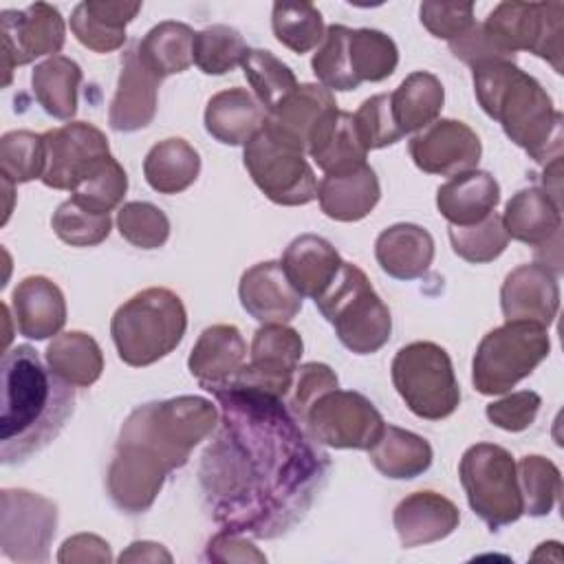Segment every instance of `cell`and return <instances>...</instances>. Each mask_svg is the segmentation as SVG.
<instances>
[{
	"mask_svg": "<svg viewBox=\"0 0 564 564\" xmlns=\"http://www.w3.org/2000/svg\"><path fill=\"white\" fill-rule=\"evenodd\" d=\"M220 421L200 458L209 516L225 531L278 538L295 527L326 482L328 454L284 399L247 388L214 392Z\"/></svg>",
	"mask_w": 564,
	"mask_h": 564,
	"instance_id": "cell-1",
	"label": "cell"
},
{
	"mask_svg": "<svg viewBox=\"0 0 564 564\" xmlns=\"http://www.w3.org/2000/svg\"><path fill=\"white\" fill-rule=\"evenodd\" d=\"M218 421L216 405L192 394L134 408L121 425L106 476L112 505L130 516L148 511L165 476L187 463Z\"/></svg>",
	"mask_w": 564,
	"mask_h": 564,
	"instance_id": "cell-2",
	"label": "cell"
},
{
	"mask_svg": "<svg viewBox=\"0 0 564 564\" xmlns=\"http://www.w3.org/2000/svg\"><path fill=\"white\" fill-rule=\"evenodd\" d=\"M0 386V458L4 465L24 463L62 432L75 392L29 344L2 355Z\"/></svg>",
	"mask_w": 564,
	"mask_h": 564,
	"instance_id": "cell-3",
	"label": "cell"
},
{
	"mask_svg": "<svg viewBox=\"0 0 564 564\" xmlns=\"http://www.w3.org/2000/svg\"><path fill=\"white\" fill-rule=\"evenodd\" d=\"M471 77L480 108L516 145L542 165L562 159L564 119L535 77L505 59L474 66Z\"/></svg>",
	"mask_w": 564,
	"mask_h": 564,
	"instance_id": "cell-4",
	"label": "cell"
},
{
	"mask_svg": "<svg viewBox=\"0 0 564 564\" xmlns=\"http://www.w3.org/2000/svg\"><path fill=\"white\" fill-rule=\"evenodd\" d=\"M185 328L187 313L183 300L165 286L139 291L110 319L117 355L134 368L150 366L170 355L181 344Z\"/></svg>",
	"mask_w": 564,
	"mask_h": 564,
	"instance_id": "cell-5",
	"label": "cell"
},
{
	"mask_svg": "<svg viewBox=\"0 0 564 564\" xmlns=\"http://www.w3.org/2000/svg\"><path fill=\"white\" fill-rule=\"evenodd\" d=\"M313 302L350 352L372 355L388 344L390 311L357 264L341 262L330 284Z\"/></svg>",
	"mask_w": 564,
	"mask_h": 564,
	"instance_id": "cell-6",
	"label": "cell"
},
{
	"mask_svg": "<svg viewBox=\"0 0 564 564\" xmlns=\"http://www.w3.org/2000/svg\"><path fill=\"white\" fill-rule=\"evenodd\" d=\"M551 350L549 330L535 322H505L489 330L474 355L471 381L480 394H505L529 377Z\"/></svg>",
	"mask_w": 564,
	"mask_h": 564,
	"instance_id": "cell-7",
	"label": "cell"
},
{
	"mask_svg": "<svg viewBox=\"0 0 564 564\" xmlns=\"http://www.w3.org/2000/svg\"><path fill=\"white\" fill-rule=\"evenodd\" d=\"M392 383L412 414L441 421L460 403V388L447 350L434 341H412L392 359Z\"/></svg>",
	"mask_w": 564,
	"mask_h": 564,
	"instance_id": "cell-8",
	"label": "cell"
},
{
	"mask_svg": "<svg viewBox=\"0 0 564 564\" xmlns=\"http://www.w3.org/2000/svg\"><path fill=\"white\" fill-rule=\"evenodd\" d=\"M460 485L471 511L491 529L516 522L522 516V496L513 456L494 443H476L458 463Z\"/></svg>",
	"mask_w": 564,
	"mask_h": 564,
	"instance_id": "cell-9",
	"label": "cell"
},
{
	"mask_svg": "<svg viewBox=\"0 0 564 564\" xmlns=\"http://www.w3.org/2000/svg\"><path fill=\"white\" fill-rule=\"evenodd\" d=\"M485 33L505 53L529 51L564 73V4L562 2H500L482 22Z\"/></svg>",
	"mask_w": 564,
	"mask_h": 564,
	"instance_id": "cell-10",
	"label": "cell"
},
{
	"mask_svg": "<svg viewBox=\"0 0 564 564\" xmlns=\"http://www.w3.org/2000/svg\"><path fill=\"white\" fill-rule=\"evenodd\" d=\"M245 167L258 189L275 205H306L317 198V178L304 152L264 128L245 145Z\"/></svg>",
	"mask_w": 564,
	"mask_h": 564,
	"instance_id": "cell-11",
	"label": "cell"
},
{
	"mask_svg": "<svg viewBox=\"0 0 564 564\" xmlns=\"http://www.w3.org/2000/svg\"><path fill=\"white\" fill-rule=\"evenodd\" d=\"M302 423L313 441L335 449H370L386 427L370 399L339 388L322 394L304 412Z\"/></svg>",
	"mask_w": 564,
	"mask_h": 564,
	"instance_id": "cell-12",
	"label": "cell"
},
{
	"mask_svg": "<svg viewBox=\"0 0 564 564\" xmlns=\"http://www.w3.org/2000/svg\"><path fill=\"white\" fill-rule=\"evenodd\" d=\"M57 507L29 489L0 491V546L11 562L42 564L55 538Z\"/></svg>",
	"mask_w": 564,
	"mask_h": 564,
	"instance_id": "cell-13",
	"label": "cell"
},
{
	"mask_svg": "<svg viewBox=\"0 0 564 564\" xmlns=\"http://www.w3.org/2000/svg\"><path fill=\"white\" fill-rule=\"evenodd\" d=\"M4 86L11 84L15 66H24L42 55H55L64 46L66 26L62 13L46 2L29 4L22 11L0 13Z\"/></svg>",
	"mask_w": 564,
	"mask_h": 564,
	"instance_id": "cell-14",
	"label": "cell"
},
{
	"mask_svg": "<svg viewBox=\"0 0 564 564\" xmlns=\"http://www.w3.org/2000/svg\"><path fill=\"white\" fill-rule=\"evenodd\" d=\"M304 344L286 324H262L251 341V357L231 388H247L284 399L293 386Z\"/></svg>",
	"mask_w": 564,
	"mask_h": 564,
	"instance_id": "cell-15",
	"label": "cell"
},
{
	"mask_svg": "<svg viewBox=\"0 0 564 564\" xmlns=\"http://www.w3.org/2000/svg\"><path fill=\"white\" fill-rule=\"evenodd\" d=\"M46 165L42 183L53 189L73 192L77 183L110 154L106 134L86 121H70L62 128L44 132Z\"/></svg>",
	"mask_w": 564,
	"mask_h": 564,
	"instance_id": "cell-16",
	"label": "cell"
},
{
	"mask_svg": "<svg viewBox=\"0 0 564 564\" xmlns=\"http://www.w3.org/2000/svg\"><path fill=\"white\" fill-rule=\"evenodd\" d=\"M408 150L419 170L441 176L476 170L482 154L478 134L456 119H436L410 139Z\"/></svg>",
	"mask_w": 564,
	"mask_h": 564,
	"instance_id": "cell-17",
	"label": "cell"
},
{
	"mask_svg": "<svg viewBox=\"0 0 564 564\" xmlns=\"http://www.w3.org/2000/svg\"><path fill=\"white\" fill-rule=\"evenodd\" d=\"M247 366V344L231 324H214L205 328L187 359V368L198 386L207 392L231 388Z\"/></svg>",
	"mask_w": 564,
	"mask_h": 564,
	"instance_id": "cell-18",
	"label": "cell"
},
{
	"mask_svg": "<svg viewBox=\"0 0 564 564\" xmlns=\"http://www.w3.org/2000/svg\"><path fill=\"white\" fill-rule=\"evenodd\" d=\"M500 308L507 322H535L549 328L560 308L557 275L540 262L516 267L502 282Z\"/></svg>",
	"mask_w": 564,
	"mask_h": 564,
	"instance_id": "cell-19",
	"label": "cell"
},
{
	"mask_svg": "<svg viewBox=\"0 0 564 564\" xmlns=\"http://www.w3.org/2000/svg\"><path fill=\"white\" fill-rule=\"evenodd\" d=\"M156 77L139 57L137 42L121 55V73L108 110V123L117 132H137L152 123L156 115Z\"/></svg>",
	"mask_w": 564,
	"mask_h": 564,
	"instance_id": "cell-20",
	"label": "cell"
},
{
	"mask_svg": "<svg viewBox=\"0 0 564 564\" xmlns=\"http://www.w3.org/2000/svg\"><path fill=\"white\" fill-rule=\"evenodd\" d=\"M238 297L242 308L262 324H286L302 308V295L275 260L247 269L238 284Z\"/></svg>",
	"mask_w": 564,
	"mask_h": 564,
	"instance_id": "cell-21",
	"label": "cell"
},
{
	"mask_svg": "<svg viewBox=\"0 0 564 564\" xmlns=\"http://www.w3.org/2000/svg\"><path fill=\"white\" fill-rule=\"evenodd\" d=\"M306 152L326 176H339L366 165L368 150L357 134L350 112L337 106L326 110L313 126Z\"/></svg>",
	"mask_w": 564,
	"mask_h": 564,
	"instance_id": "cell-22",
	"label": "cell"
},
{
	"mask_svg": "<svg viewBox=\"0 0 564 564\" xmlns=\"http://www.w3.org/2000/svg\"><path fill=\"white\" fill-rule=\"evenodd\" d=\"M392 522L401 546L414 549L447 538L458 527L460 511L436 491H414L394 507Z\"/></svg>",
	"mask_w": 564,
	"mask_h": 564,
	"instance_id": "cell-23",
	"label": "cell"
},
{
	"mask_svg": "<svg viewBox=\"0 0 564 564\" xmlns=\"http://www.w3.org/2000/svg\"><path fill=\"white\" fill-rule=\"evenodd\" d=\"M11 308L20 335L48 339L66 324V300L59 286L44 275H29L13 289Z\"/></svg>",
	"mask_w": 564,
	"mask_h": 564,
	"instance_id": "cell-24",
	"label": "cell"
},
{
	"mask_svg": "<svg viewBox=\"0 0 564 564\" xmlns=\"http://www.w3.org/2000/svg\"><path fill=\"white\" fill-rule=\"evenodd\" d=\"M500 203V185L485 170L452 176L436 189V207L454 227H469L487 218Z\"/></svg>",
	"mask_w": 564,
	"mask_h": 564,
	"instance_id": "cell-25",
	"label": "cell"
},
{
	"mask_svg": "<svg viewBox=\"0 0 564 564\" xmlns=\"http://www.w3.org/2000/svg\"><path fill=\"white\" fill-rule=\"evenodd\" d=\"M341 256L322 236L302 234L282 253V271L302 297H317L341 267Z\"/></svg>",
	"mask_w": 564,
	"mask_h": 564,
	"instance_id": "cell-26",
	"label": "cell"
},
{
	"mask_svg": "<svg viewBox=\"0 0 564 564\" xmlns=\"http://www.w3.org/2000/svg\"><path fill=\"white\" fill-rule=\"evenodd\" d=\"M267 121V110L247 88L216 93L205 108V130L225 145H247Z\"/></svg>",
	"mask_w": 564,
	"mask_h": 564,
	"instance_id": "cell-27",
	"label": "cell"
},
{
	"mask_svg": "<svg viewBox=\"0 0 564 564\" xmlns=\"http://www.w3.org/2000/svg\"><path fill=\"white\" fill-rule=\"evenodd\" d=\"M335 97L319 84H297V88L267 112L264 130L275 139L306 152V141L317 119L335 108Z\"/></svg>",
	"mask_w": 564,
	"mask_h": 564,
	"instance_id": "cell-28",
	"label": "cell"
},
{
	"mask_svg": "<svg viewBox=\"0 0 564 564\" xmlns=\"http://www.w3.org/2000/svg\"><path fill=\"white\" fill-rule=\"evenodd\" d=\"M375 258L390 278H421L434 260V238L414 223H397L386 227L375 242Z\"/></svg>",
	"mask_w": 564,
	"mask_h": 564,
	"instance_id": "cell-29",
	"label": "cell"
},
{
	"mask_svg": "<svg viewBox=\"0 0 564 564\" xmlns=\"http://www.w3.org/2000/svg\"><path fill=\"white\" fill-rule=\"evenodd\" d=\"M379 178L368 163L348 174L324 176L317 185L322 212L339 223H357L366 218L379 203Z\"/></svg>",
	"mask_w": 564,
	"mask_h": 564,
	"instance_id": "cell-30",
	"label": "cell"
},
{
	"mask_svg": "<svg viewBox=\"0 0 564 564\" xmlns=\"http://www.w3.org/2000/svg\"><path fill=\"white\" fill-rule=\"evenodd\" d=\"M502 225L509 238L540 247L560 234L562 207L542 187H527L505 205Z\"/></svg>",
	"mask_w": 564,
	"mask_h": 564,
	"instance_id": "cell-31",
	"label": "cell"
},
{
	"mask_svg": "<svg viewBox=\"0 0 564 564\" xmlns=\"http://www.w3.org/2000/svg\"><path fill=\"white\" fill-rule=\"evenodd\" d=\"M445 90L436 75L427 70L410 73L394 93H390V108L401 134H412L434 123L443 110Z\"/></svg>",
	"mask_w": 564,
	"mask_h": 564,
	"instance_id": "cell-32",
	"label": "cell"
},
{
	"mask_svg": "<svg viewBox=\"0 0 564 564\" xmlns=\"http://www.w3.org/2000/svg\"><path fill=\"white\" fill-rule=\"evenodd\" d=\"M368 454L375 469L392 480L421 476L434 458L432 445L423 436L397 425H386Z\"/></svg>",
	"mask_w": 564,
	"mask_h": 564,
	"instance_id": "cell-33",
	"label": "cell"
},
{
	"mask_svg": "<svg viewBox=\"0 0 564 564\" xmlns=\"http://www.w3.org/2000/svg\"><path fill=\"white\" fill-rule=\"evenodd\" d=\"M200 174L198 152L181 137H170L150 148L143 159V176L159 194H178Z\"/></svg>",
	"mask_w": 564,
	"mask_h": 564,
	"instance_id": "cell-34",
	"label": "cell"
},
{
	"mask_svg": "<svg viewBox=\"0 0 564 564\" xmlns=\"http://www.w3.org/2000/svg\"><path fill=\"white\" fill-rule=\"evenodd\" d=\"M79 84V64L64 55H53L40 62L31 73V86L37 104L46 115L64 121H70L77 112Z\"/></svg>",
	"mask_w": 564,
	"mask_h": 564,
	"instance_id": "cell-35",
	"label": "cell"
},
{
	"mask_svg": "<svg viewBox=\"0 0 564 564\" xmlns=\"http://www.w3.org/2000/svg\"><path fill=\"white\" fill-rule=\"evenodd\" d=\"M48 368L70 386L88 388L104 370V355L99 344L82 330H68L46 346L44 355Z\"/></svg>",
	"mask_w": 564,
	"mask_h": 564,
	"instance_id": "cell-36",
	"label": "cell"
},
{
	"mask_svg": "<svg viewBox=\"0 0 564 564\" xmlns=\"http://www.w3.org/2000/svg\"><path fill=\"white\" fill-rule=\"evenodd\" d=\"M194 35L196 33L187 24L165 20L152 26L145 37L137 42V51L141 62L163 79L189 68L194 62Z\"/></svg>",
	"mask_w": 564,
	"mask_h": 564,
	"instance_id": "cell-37",
	"label": "cell"
},
{
	"mask_svg": "<svg viewBox=\"0 0 564 564\" xmlns=\"http://www.w3.org/2000/svg\"><path fill=\"white\" fill-rule=\"evenodd\" d=\"M271 29L282 46L300 55L317 48L326 33L324 18L311 2H275Z\"/></svg>",
	"mask_w": 564,
	"mask_h": 564,
	"instance_id": "cell-38",
	"label": "cell"
},
{
	"mask_svg": "<svg viewBox=\"0 0 564 564\" xmlns=\"http://www.w3.org/2000/svg\"><path fill=\"white\" fill-rule=\"evenodd\" d=\"M348 55L355 79L383 82L399 64V48L390 35L377 29H350Z\"/></svg>",
	"mask_w": 564,
	"mask_h": 564,
	"instance_id": "cell-39",
	"label": "cell"
},
{
	"mask_svg": "<svg viewBox=\"0 0 564 564\" xmlns=\"http://www.w3.org/2000/svg\"><path fill=\"white\" fill-rule=\"evenodd\" d=\"M240 66L247 82L253 88L256 99L262 104L267 112H271L297 88L293 70L284 62H280L271 51L249 48Z\"/></svg>",
	"mask_w": 564,
	"mask_h": 564,
	"instance_id": "cell-40",
	"label": "cell"
},
{
	"mask_svg": "<svg viewBox=\"0 0 564 564\" xmlns=\"http://www.w3.org/2000/svg\"><path fill=\"white\" fill-rule=\"evenodd\" d=\"M128 174L121 163L108 154L104 156L70 192V200L95 214H110L126 196Z\"/></svg>",
	"mask_w": 564,
	"mask_h": 564,
	"instance_id": "cell-41",
	"label": "cell"
},
{
	"mask_svg": "<svg viewBox=\"0 0 564 564\" xmlns=\"http://www.w3.org/2000/svg\"><path fill=\"white\" fill-rule=\"evenodd\" d=\"M516 469L522 496V513L533 518L549 516L562 491L560 469L549 458L538 454L520 458Z\"/></svg>",
	"mask_w": 564,
	"mask_h": 564,
	"instance_id": "cell-42",
	"label": "cell"
},
{
	"mask_svg": "<svg viewBox=\"0 0 564 564\" xmlns=\"http://www.w3.org/2000/svg\"><path fill=\"white\" fill-rule=\"evenodd\" d=\"M249 46L242 35L227 24L205 26L194 35V64L205 75H225L242 64Z\"/></svg>",
	"mask_w": 564,
	"mask_h": 564,
	"instance_id": "cell-43",
	"label": "cell"
},
{
	"mask_svg": "<svg viewBox=\"0 0 564 564\" xmlns=\"http://www.w3.org/2000/svg\"><path fill=\"white\" fill-rule=\"evenodd\" d=\"M46 165L44 134L31 130H11L0 139V174L2 178L18 183H29L42 178Z\"/></svg>",
	"mask_w": 564,
	"mask_h": 564,
	"instance_id": "cell-44",
	"label": "cell"
},
{
	"mask_svg": "<svg viewBox=\"0 0 564 564\" xmlns=\"http://www.w3.org/2000/svg\"><path fill=\"white\" fill-rule=\"evenodd\" d=\"M348 35V26L330 24L311 59L313 73L319 79V86L326 90H355L359 86L350 68Z\"/></svg>",
	"mask_w": 564,
	"mask_h": 564,
	"instance_id": "cell-45",
	"label": "cell"
},
{
	"mask_svg": "<svg viewBox=\"0 0 564 564\" xmlns=\"http://www.w3.org/2000/svg\"><path fill=\"white\" fill-rule=\"evenodd\" d=\"M447 234L454 253L471 264H485L496 260L509 245V234L502 225V216L496 212L469 227L449 225Z\"/></svg>",
	"mask_w": 564,
	"mask_h": 564,
	"instance_id": "cell-46",
	"label": "cell"
},
{
	"mask_svg": "<svg viewBox=\"0 0 564 564\" xmlns=\"http://www.w3.org/2000/svg\"><path fill=\"white\" fill-rule=\"evenodd\" d=\"M117 229L123 240L139 249H159L170 238V220L165 212L145 200L126 203L117 212Z\"/></svg>",
	"mask_w": 564,
	"mask_h": 564,
	"instance_id": "cell-47",
	"label": "cell"
},
{
	"mask_svg": "<svg viewBox=\"0 0 564 564\" xmlns=\"http://www.w3.org/2000/svg\"><path fill=\"white\" fill-rule=\"evenodd\" d=\"M55 236L70 247H95L110 234V216L79 207L75 200H64L51 218Z\"/></svg>",
	"mask_w": 564,
	"mask_h": 564,
	"instance_id": "cell-48",
	"label": "cell"
},
{
	"mask_svg": "<svg viewBox=\"0 0 564 564\" xmlns=\"http://www.w3.org/2000/svg\"><path fill=\"white\" fill-rule=\"evenodd\" d=\"M352 119L366 150H379V148L392 145L403 137L392 117L390 95H372L359 106Z\"/></svg>",
	"mask_w": 564,
	"mask_h": 564,
	"instance_id": "cell-49",
	"label": "cell"
},
{
	"mask_svg": "<svg viewBox=\"0 0 564 564\" xmlns=\"http://www.w3.org/2000/svg\"><path fill=\"white\" fill-rule=\"evenodd\" d=\"M421 24L441 40L452 42L474 24L471 2H423L419 7Z\"/></svg>",
	"mask_w": 564,
	"mask_h": 564,
	"instance_id": "cell-50",
	"label": "cell"
},
{
	"mask_svg": "<svg viewBox=\"0 0 564 564\" xmlns=\"http://www.w3.org/2000/svg\"><path fill=\"white\" fill-rule=\"evenodd\" d=\"M540 405H542V399H540L538 392L520 390V392L507 394L500 401L489 403L485 414L500 430L522 432L535 421Z\"/></svg>",
	"mask_w": 564,
	"mask_h": 564,
	"instance_id": "cell-51",
	"label": "cell"
},
{
	"mask_svg": "<svg viewBox=\"0 0 564 564\" xmlns=\"http://www.w3.org/2000/svg\"><path fill=\"white\" fill-rule=\"evenodd\" d=\"M70 31L73 35L79 40V44H84L86 48L95 51V53H110L123 46L126 42V31L112 29L108 24H104L101 20H97L84 2H79L73 13H70Z\"/></svg>",
	"mask_w": 564,
	"mask_h": 564,
	"instance_id": "cell-52",
	"label": "cell"
},
{
	"mask_svg": "<svg viewBox=\"0 0 564 564\" xmlns=\"http://www.w3.org/2000/svg\"><path fill=\"white\" fill-rule=\"evenodd\" d=\"M339 388L337 375L333 372L330 366L319 364V361H308L300 366L297 370V381H295V392L291 399V410L295 416L302 421L304 412L326 392Z\"/></svg>",
	"mask_w": 564,
	"mask_h": 564,
	"instance_id": "cell-53",
	"label": "cell"
},
{
	"mask_svg": "<svg viewBox=\"0 0 564 564\" xmlns=\"http://www.w3.org/2000/svg\"><path fill=\"white\" fill-rule=\"evenodd\" d=\"M449 51L454 53V57H458L460 62H465L471 68L478 66V64H485V62H494V59L516 62L513 55L505 53L502 48H498L491 42V37L485 33L482 24H478V22H474L458 37H454L449 42Z\"/></svg>",
	"mask_w": 564,
	"mask_h": 564,
	"instance_id": "cell-54",
	"label": "cell"
},
{
	"mask_svg": "<svg viewBox=\"0 0 564 564\" xmlns=\"http://www.w3.org/2000/svg\"><path fill=\"white\" fill-rule=\"evenodd\" d=\"M205 560L209 562H267L264 553H260L242 533L234 531H220L216 533L205 549Z\"/></svg>",
	"mask_w": 564,
	"mask_h": 564,
	"instance_id": "cell-55",
	"label": "cell"
},
{
	"mask_svg": "<svg viewBox=\"0 0 564 564\" xmlns=\"http://www.w3.org/2000/svg\"><path fill=\"white\" fill-rule=\"evenodd\" d=\"M110 546L106 540H101L99 535L93 533H77L73 538H68L59 553H57V562L62 564H70V562H110Z\"/></svg>",
	"mask_w": 564,
	"mask_h": 564,
	"instance_id": "cell-56",
	"label": "cell"
},
{
	"mask_svg": "<svg viewBox=\"0 0 564 564\" xmlns=\"http://www.w3.org/2000/svg\"><path fill=\"white\" fill-rule=\"evenodd\" d=\"M86 9L104 24L126 31V24L137 18L141 2H112V0H86Z\"/></svg>",
	"mask_w": 564,
	"mask_h": 564,
	"instance_id": "cell-57",
	"label": "cell"
},
{
	"mask_svg": "<svg viewBox=\"0 0 564 564\" xmlns=\"http://www.w3.org/2000/svg\"><path fill=\"white\" fill-rule=\"evenodd\" d=\"M172 562V555L156 542H132L121 555L119 562Z\"/></svg>",
	"mask_w": 564,
	"mask_h": 564,
	"instance_id": "cell-58",
	"label": "cell"
},
{
	"mask_svg": "<svg viewBox=\"0 0 564 564\" xmlns=\"http://www.w3.org/2000/svg\"><path fill=\"white\" fill-rule=\"evenodd\" d=\"M542 189L562 207V159L544 165L542 172Z\"/></svg>",
	"mask_w": 564,
	"mask_h": 564,
	"instance_id": "cell-59",
	"label": "cell"
}]
</instances>
